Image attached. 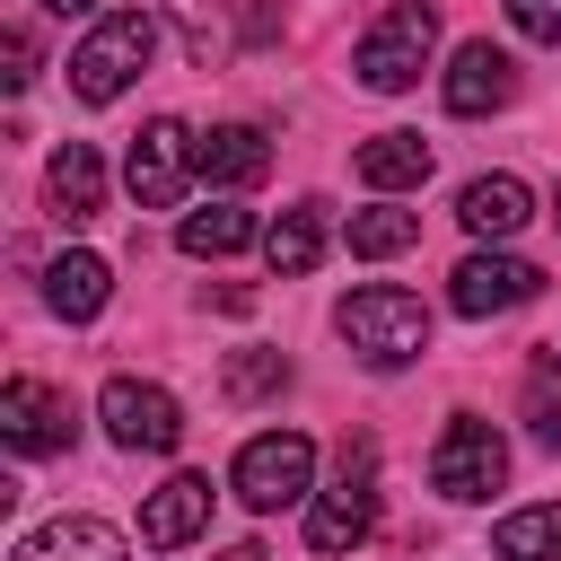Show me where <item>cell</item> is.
Masks as SVG:
<instances>
[{
	"label": "cell",
	"instance_id": "cell-21",
	"mask_svg": "<svg viewBox=\"0 0 561 561\" xmlns=\"http://www.w3.org/2000/svg\"><path fill=\"white\" fill-rule=\"evenodd\" d=\"M254 237H263V228H254V210H237V202L184 210V228H175V245H184V254H202V263H210V254H245Z\"/></svg>",
	"mask_w": 561,
	"mask_h": 561
},
{
	"label": "cell",
	"instance_id": "cell-17",
	"mask_svg": "<svg viewBox=\"0 0 561 561\" xmlns=\"http://www.w3.org/2000/svg\"><path fill=\"white\" fill-rule=\"evenodd\" d=\"M18 561H123V535L105 517H53L18 543Z\"/></svg>",
	"mask_w": 561,
	"mask_h": 561
},
{
	"label": "cell",
	"instance_id": "cell-29",
	"mask_svg": "<svg viewBox=\"0 0 561 561\" xmlns=\"http://www.w3.org/2000/svg\"><path fill=\"white\" fill-rule=\"evenodd\" d=\"M552 219H561V202H552Z\"/></svg>",
	"mask_w": 561,
	"mask_h": 561
},
{
	"label": "cell",
	"instance_id": "cell-13",
	"mask_svg": "<svg viewBox=\"0 0 561 561\" xmlns=\"http://www.w3.org/2000/svg\"><path fill=\"white\" fill-rule=\"evenodd\" d=\"M324 245H333V210H324V202H289V210L263 228V263H272L280 280H307V272L324 263Z\"/></svg>",
	"mask_w": 561,
	"mask_h": 561
},
{
	"label": "cell",
	"instance_id": "cell-23",
	"mask_svg": "<svg viewBox=\"0 0 561 561\" xmlns=\"http://www.w3.org/2000/svg\"><path fill=\"white\" fill-rule=\"evenodd\" d=\"M167 18H175V35H184L193 70H219V61H228V18H219V0H167Z\"/></svg>",
	"mask_w": 561,
	"mask_h": 561
},
{
	"label": "cell",
	"instance_id": "cell-26",
	"mask_svg": "<svg viewBox=\"0 0 561 561\" xmlns=\"http://www.w3.org/2000/svg\"><path fill=\"white\" fill-rule=\"evenodd\" d=\"M508 26L526 44H561V0H508Z\"/></svg>",
	"mask_w": 561,
	"mask_h": 561
},
{
	"label": "cell",
	"instance_id": "cell-3",
	"mask_svg": "<svg viewBox=\"0 0 561 561\" xmlns=\"http://www.w3.org/2000/svg\"><path fill=\"white\" fill-rule=\"evenodd\" d=\"M430 44H438V18H430L421 0H403V9H386V18L351 44V79H359L368 96H403V88L430 70Z\"/></svg>",
	"mask_w": 561,
	"mask_h": 561
},
{
	"label": "cell",
	"instance_id": "cell-14",
	"mask_svg": "<svg viewBox=\"0 0 561 561\" xmlns=\"http://www.w3.org/2000/svg\"><path fill=\"white\" fill-rule=\"evenodd\" d=\"M44 202H53L61 228L96 219V210H105V158H96L88 140H61V149H53V175H44Z\"/></svg>",
	"mask_w": 561,
	"mask_h": 561
},
{
	"label": "cell",
	"instance_id": "cell-8",
	"mask_svg": "<svg viewBox=\"0 0 561 561\" xmlns=\"http://www.w3.org/2000/svg\"><path fill=\"white\" fill-rule=\"evenodd\" d=\"M184 175H202V140H193L175 114L140 123V131H131V158H123V184H131V202H140V210H167V202L184 193Z\"/></svg>",
	"mask_w": 561,
	"mask_h": 561
},
{
	"label": "cell",
	"instance_id": "cell-1",
	"mask_svg": "<svg viewBox=\"0 0 561 561\" xmlns=\"http://www.w3.org/2000/svg\"><path fill=\"white\" fill-rule=\"evenodd\" d=\"M342 342H351L368 368H412V359L430 351V307H421L412 289H394V280H368V289L342 298Z\"/></svg>",
	"mask_w": 561,
	"mask_h": 561
},
{
	"label": "cell",
	"instance_id": "cell-18",
	"mask_svg": "<svg viewBox=\"0 0 561 561\" xmlns=\"http://www.w3.org/2000/svg\"><path fill=\"white\" fill-rule=\"evenodd\" d=\"M105 298H114V280H105V263H96V254H61V263L44 272V307H53L61 324L105 316Z\"/></svg>",
	"mask_w": 561,
	"mask_h": 561
},
{
	"label": "cell",
	"instance_id": "cell-28",
	"mask_svg": "<svg viewBox=\"0 0 561 561\" xmlns=\"http://www.w3.org/2000/svg\"><path fill=\"white\" fill-rule=\"evenodd\" d=\"M35 9H53V18H88L96 0H35Z\"/></svg>",
	"mask_w": 561,
	"mask_h": 561
},
{
	"label": "cell",
	"instance_id": "cell-12",
	"mask_svg": "<svg viewBox=\"0 0 561 561\" xmlns=\"http://www.w3.org/2000/svg\"><path fill=\"white\" fill-rule=\"evenodd\" d=\"M202 526H210V473H167V482L140 500V543H158V552L193 543Z\"/></svg>",
	"mask_w": 561,
	"mask_h": 561
},
{
	"label": "cell",
	"instance_id": "cell-2",
	"mask_svg": "<svg viewBox=\"0 0 561 561\" xmlns=\"http://www.w3.org/2000/svg\"><path fill=\"white\" fill-rule=\"evenodd\" d=\"M149 53H158V26H149L140 9H105V18L79 35V53H70V96H79V105H114V96L149 70Z\"/></svg>",
	"mask_w": 561,
	"mask_h": 561
},
{
	"label": "cell",
	"instance_id": "cell-16",
	"mask_svg": "<svg viewBox=\"0 0 561 561\" xmlns=\"http://www.w3.org/2000/svg\"><path fill=\"white\" fill-rule=\"evenodd\" d=\"M456 219H465L473 237H517V228L535 219V193H526L517 175H473V184L456 193Z\"/></svg>",
	"mask_w": 561,
	"mask_h": 561
},
{
	"label": "cell",
	"instance_id": "cell-24",
	"mask_svg": "<svg viewBox=\"0 0 561 561\" xmlns=\"http://www.w3.org/2000/svg\"><path fill=\"white\" fill-rule=\"evenodd\" d=\"M280 386H289V359L280 351H228V368H219V394L228 403H263Z\"/></svg>",
	"mask_w": 561,
	"mask_h": 561
},
{
	"label": "cell",
	"instance_id": "cell-19",
	"mask_svg": "<svg viewBox=\"0 0 561 561\" xmlns=\"http://www.w3.org/2000/svg\"><path fill=\"white\" fill-rule=\"evenodd\" d=\"M272 167V140L254 131V123H219V131H202V175L210 184H254Z\"/></svg>",
	"mask_w": 561,
	"mask_h": 561
},
{
	"label": "cell",
	"instance_id": "cell-20",
	"mask_svg": "<svg viewBox=\"0 0 561 561\" xmlns=\"http://www.w3.org/2000/svg\"><path fill=\"white\" fill-rule=\"evenodd\" d=\"M491 561H561V500L508 508L500 535H491Z\"/></svg>",
	"mask_w": 561,
	"mask_h": 561
},
{
	"label": "cell",
	"instance_id": "cell-9",
	"mask_svg": "<svg viewBox=\"0 0 561 561\" xmlns=\"http://www.w3.org/2000/svg\"><path fill=\"white\" fill-rule=\"evenodd\" d=\"M543 289V272L526 263V254H465L456 272H447V307L456 316H508V307H526Z\"/></svg>",
	"mask_w": 561,
	"mask_h": 561
},
{
	"label": "cell",
	"instance_id": "cell-7",
	"mask_svg": "<svg viewBox=\"0 0 561 561\" xmlns=\"http://www.w3.org/2000/svg\"><path fill=\"white\" fill-rule=\"evenodd\" d=\"M368 526H377V447H368V438H351V447H342L333 491L307 508V543H316V552H351Z\"/></svg>",
	"mask_w": 561,
	"mask_h": 561
},
{
	"label": "cell",
	"instance_id": "cell-11",
	"mask_svg": "<svg viewBox=\"0 0 561 561\" xmlns=\"http://www.w3.org/2000/svg\"><path fill=\"white\" fill-rule=\"evenodd\" d=\"M0 438H9L18 456H53V447H70V403H61L53 386L18 377V386L0 394Z\"/></svg>",
	"mask_w": 561,
	"mask_h": 561
},
{
	"label": "cell",
	"instance_id": "cell-5",
	"mask_svg": "<svg viewBox=\"0 0 561 561\" xmlns=\"http://www.w3.org/2000/svg\"><path fill=\"white\" fill-rule=\"evenodd\" d=\"M96 412H105V438L131 456H175V438H184V403L149 377H105Z\"/></svg>",
	"mask_w": 561,
	"mask_h": 561
},
{
	"label": "cell",
	"instance_id": "cell-15",
	"mask_svg": "<svg viewBox=\"0 0 561 561\" xmlns=\"http://www.w3.org/2000/svg\"><path fill=\"white\" fill-rule=\"evenodd\" d=\"M351 175L377 184V193H412V184H430V140L421 131H377V140L351 149Z\"/></svg>",
	"mask_w": 561,
	"mask_h": 561
},
{
	"label": "cell",
	"instance_id": "cell-25",
	"mask_svg": "<svg viewBox=\"0 0 561 561\" xmlns=\"http://www.w3.org/2000/svg\"><path fill=\"white\" fill-rule=\"evenodd\" d=\"M526 430L543 447H561V359H535V377H526Z\"/></svg>",
	"mask_w": 561,
	"mask_h": 561
},
{
	"label": "cell",
	"instance_id": "cell-27",
	"mask_svg": "<svg viewBox=\"0 0 561 561\" xmlns=\"http://www.w3.org/2000/svg\"><path fill=\"white\" fill-rule=\"evenodd\" d=\"M26 79H35V35L9 26V88H26Z\"/></svg>",
	"mask_w": 561,
	"mask_h": 561
},
{
	"label": "cell",
	"instance_id": "cell-10",
	"mask_svg": "<svg viewBox=\"0 0 561 561\" xmlns=\"http://www.w3.org/2000/svg\"><path fill=\"white\" fill-rule=\"evenodd\" d=\"M438 96H447V114H465V123H473V114H500V105L517 96V61H508L491 35H473V44H456Z\"/></svg>",
	"mask_w": 561,
	"mask_h": 561
},
{
	"label": "cell",
	"instance_id": "cell-4",
	"mask_svg": "<svg viewBox=\"0 0 561 561\" xmlns=\"http://www.w3.org/2000/svg\"><path fill=\"white\" fill-rule=\"evenodd\" d=\"M500 482H508V438H500L491 421L456 412V421L438 430V447H430V491H438V500H491Z\"/></svg>",
	"mask_w": 561,
	"mask_h": 561
},
{
	"label": "cell",
	"instance_id": "cell-22",
	"mask_svg": "<svg viewBox=\"0 0 561 561\" xmlns=\"http://www.w3.org/2000/svg\"><path fill=\"white\" fill-rule=\"evenodd\" d=\"M342 237H351V254H359V263H386V254L421 245V210H359Z\"/></svg>",
	"mask_w": 561,
	"mask_h": 561
},
{
	"label": "cell",
	"instance_id": "cell-6",
	"mask_svg": "<svg viewBox=\"0 0 561 561\" xmlns=\"http://www.w3.org/2000/svg\"><path fill=\"white\" fill-rule=\"evenodd\" d=\"M307 473H316V438H298V430H263V438H245L237 447V500L245 508H289V500H307Z\"/></svg>",
	"mask_w": 561,
	"mask_h": 561
}]
</instances>
